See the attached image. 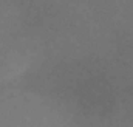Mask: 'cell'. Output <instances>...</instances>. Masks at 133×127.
<instances>
[]
</instances>
